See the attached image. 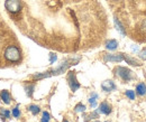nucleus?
Instances as JSON below:
<instances>
[{"label":"nucleus","instance_id":"4","mask_svg":"<svg viewBox=\"0 0 146 122\" xmlns=\"http://www.w3.org/2000/svg\"><path fill=\"white\" fill-rule=\"evenodd\" d=\"M68 82H69V85H70V88L72 90V92H75L80 87V83L76 80L75 73L72 72V71L68 73Z\"/></svg>","mask_w":146,"mask_h":122},{"label":"nucleus","instance_id":"17","mask_svg":"<svg viewBox=\"0 0 146 122\" xmlns=\"http://www.w3.org/2000/svg\"><path fill=\"white\" fill-rule=\"evenodd\" d=\"M86 105L82 104V103H79V104L75 105V107H74V111L75 112H84L86 111Z\"/></svg>","mask_w":146,"mask_h":122},{"label":"nucleus","instance_id":"6","mask_svg":"<svg viewBox=\"0 0 146 122\" xmlns=\"http://www.w3.org/2000/svg\"><path fill=\"white\" fill-rule=\"evenodd\" d=\"M101 88H102V91H104V92L110 93V92H112V91H115V90H116V84H115V82H113V81H111V80H106V81H104V82H102V84H101Z\"/></svg>","mask_w":146,"mask_h":122},{"label":"nucleus","instance_id":"8","mask_svg":"<svg viewBox=\"0 0 146 122\" xmlns=\"http://www.w3.org/2000/svg\"><path fill=\"white\" fill-rule=\"evenodd\" d=\"M105 45L108 51H116L118 47V42L116 39H108V40H106Z\"/></svg>","mask_w":146,"mask_h":122},{"label":"nucleus","instance_id":"27","mask_svg":"<svg viewBox=\"0 0 146 122\" xmlns=\"http://www.w3.org/2000/svg\"><path fill=\"white\" fill-rule=\"evenodd\" d=\"M106 122H107V121H106Z\"/></svg>","mask_w":146,"mask_h":122},{"label":"nucleus","instance_id":"1","mask_svg":"<svg viewBox=\"0 0 146 122\" xmlns=\"http://www.w3.org/2000/svg\"><path fill=\"white\" fill-rule=\"evenodd\" d=\"M5 58L11 63H18L21 59V53L17 46L10 45L5 51Z\"/></svg>","mask_w":146,"mask_h":122},{"label":"nucleus","instance_id":"11","mask_svg":"<svg viewBox=\"0 0 146 122\" xmlns=\"http://www.w3.org/2000/svg\"><path fill=\"white\" fill-rule=\"evenodd\" d=\"M0 99L3 101V103H6V104H9L10 103V100H11V96H10V94H9V92L8 91H1L0 92Z\"/></svg>","mask_w":146,"mask_h":122},{"label":"nucleus","instance_id":"13","mask_svg":"<svg viewBox=\"0 0 146 122\" xmlns=\"http://www.w3.org/2000/svg\"><path fill=\"white\" fill-rule=\"evenodd\" d=\"M123 56H124V59L127 62L128 64H130V65H134V66H139L138 62H137L135 58H131V57H129L128 55H125V54H123Z\"/></svg>","mask_w":146,"mask_h":122},{"label":"nucleus","instance_id":"25","mask_svg":"<svg viewBox=\"0 0 146 122\" xmlns=\"http://www.w3.org/2000/svg\"><path fill=\"white\" fill-rule=\"evenodd\" d=\"M63 122H69L68 120H63Z\"/></svg>","mask_w":146,"mask_h":122},{"label":"nucleus","instance_id":"26","mask_svg":"<svg viewBox=\"0 0 146 122\" xmlns=\"http://www.w3.org/2000/svg\"><path fill=\"white\" fill-rule=\"evenodd\" d=\"M96 122H99V121H96Z\"/></svg>","mask_w":146,"mask_h":122},{"label":"nucleus","instance_id":"9","mask_svg":"<svg viewBox=\"0 0 146 122\" xmlns=\"http://www.w3.org/2000/svg\"><path fill=\"white\" fill-rule=\"evenodd\" d=\"M136 94L139 96H144L146 94V85L145 83H139L136 85V90H135Z\"/></svg>","mask_w":146,"mask_h":122},{"label":"nucleus","instance_id":"15","mask_svg":"<svg viewBox=\"0 0 146 122\" xmlns=\"http://www.w3.org/2000/svg\"><path fill=\"white\" fill-rule=\"evenodd\" d=\"M34 88H35V85H34V84H27V85H25L26 94H27L28 96H32L33 93H34Z\"/></svg>","mask_w":146,"mask_h":122},{"label":"nucleus","instance_id":"16","mask_svg":"<svg viewBox=\"0 0 146 122\" xmlns=\"http://www.w3.org/2000/svg\"><path fill=\"white\" fill-rule=\"evenodd\" d=\"M28 110H29L34 115H36V114H38V113L40 112V107H39L38 105H35V104L29 105V106H28Z\"/></svg>","mask_w":146,"mask_h":122},{"label":"nucleus","instance_id":"19","mask_svg":"<svg viewBox=\"0 0 146 122\" xmlns=\"http://www.w3.org/2000/svg\"><path fill=\"white\" fill-rule=\"evenodd\" d=\"M21 115V113H20V111H19L18 106H15L14 109H13V117L14 118H19Z\"/></svg>","mask_w":146,"mask_h":122},{"label":"nucleus","instance_id":"10","mask_svg":"<svg viewBox=\"0 0 146 122\" xmlns=\"http://www.w3.org/2000/svg\"><path fill=\"white\" fill-rule=\"evenodd\" d=\"M113 24H115V27H116V29L123 36L126 35V30H125V28H124V26H123V24L118 20V18H115L113 19Z\"/></svg>","mask_w":146,"mask_h":122},{"label":"nucleus","instance_id":"5","mask_svg":"<svg viewBox=\"0 0 146 122\" xmlns=\"http://www.w3.org/2000/svg\"><path fill=\"white\" fill-rule=\"evenodd\" d=\"M104 59H105V62L120 63L124 61V56H123V54H105Z\"/></svg>","mask_w":146,"mask_h":122},{"label":"nucleus","instance_id":"3","mask_svg":"<svg viewBox=\"0 0 146 122\" xmlns=\"http://www.w3.org/2000/svg\"><path fill=\"white\" fill-rule=\"evenodd\" d=\"M113 72L116 73V75H118L124 82H129L133 80V72L124 66H117Z\"/></svg>","mask_w":146,"mask_h":122},{"label":"nucleus","instance_id":"21","mask_svg":"<svg viewBox=\"0 0 146 122\" xmlns=\"http://www.w3.org/2000/svg\"><path fill=\"white\" fill-rule=\"evenodd\" d=\"M42 119H44V120H46V121H50V119H51V114L47 112V111H44L43 112V118Z\"/></svg>","mask_w":146,"mask_h":122},{"label":"nucleus","instance_id":"22","mask_svg":"<svg viewBox=\"0 0 146 122\" xmlns=\"http://www.w3.org/2000/svg\"><path fill=\"white\" fill-rule=\"evenodd\" d=\"M1 113L5 115V118H10V112L8 110H1Z\"/></svg>","mask_w":146,"mask_h":122},{"label":"nucleus","instance_id":"18","mask_svg":"<svg viewBox=\"0 0 146 122\" xmlns=\"http://www.w3.org/2000/svg\"><path fill=\"white\" fill-rule=\"evenodd\" d=\"M125 95L129 100H135V91H133V90H127L125 92Z\"/></svg>","mask_w":146,"mask_h":122},{"label":"nucleus","instance_id":"14","mask_svg":"<svg viewBox=\"0 0 146 122\" xmlns=\"http://www.w3.org/2000/svg\"><path fill=\"white\" fill-rule=\"evenodd\" d=\"M97 99H98V94L97 93H91V96L89 98V103L91 104L92 107L97 106Z\"/></svg>","mask_w":146,"mask_h":122},{"label":"nucleus","instance_id":"24","mask_svg":"<svg viewBox=\"0 0 146 122\" xmlns=\"http://www.w3.org/2000/svg\"><path fill=\"white\" fill-rule=\"evenodd\" d=\"M142 26H143V28H144V29H145V30H146V19H145V20H144V21H143V24H142Z\"/></svg>","mask_w":146,"mask_h":122},{"label":"nucleus","instance_id":"7","mask_svg":"<svg viewBox=\"0 0 146 122\" xmlns=\"http://www.w3.org/2000/svg\"><path fill=\"white\" fill-rule=\"evenodd\" d=\"M99 112H100V113H102V114L109 115L110 113H111V106H110V105L105 101V102L100 103V105H99Z\"/></svg>","mask_w":146,"mask_h":122},{"label":"nucleus","instance_id":"12","mask_svg":"<svg viewBox=\"0 0 146 122\" xmlns=\"http://www.w3.org/2000/svg\"><path fill=\"white\" fill-rule=\"evenodd\" d=\"M50 76H52L51 71H50V72H45V73L35 74V75H33V78H34V80H42V78H46V77H50Z\"/></svg>","mask_w":146,"mask_h":122},{"label":"nucleus","instance_id":"2","mask_svg":"<svg viewBox=\"0 0 146 122\" xmlns=\"http://www.w3.org/2000/svg\"><path fill=\"white\" fill-rule=\"evenodd\" d=\"M5 8L13 15H17L21 11L23 3L20 0H6L5 2Z\"/></svg>","mask_w":146,"mask_h":122},{"label":"nucleus","instance_id":"20","mask_svg":"<svg viewBox=\"0 0 146 122\" xmlns=\"http://www.w3.org/2000/svg\"><path fill=\"white\" fill-rule=\"evenodd\" d=\"M56 61H57V55L56 54H51L50 55V63L51 64H54Z\"/></svg>","mask_w":146,"mask_h":122},{"label":"nucleus","instance_id":"23","mask_svg":"<svg viewBox=\"0 0 146 122\" xmlns=\"http://www.w3.org/2000/svg\"><path fill=\"white\" fill-rule=\"evenodd\" d=\"M141 57H142L143 59H146V48H144V49L141 52Z\"/></svg>","mask_w":146,"mask_h":122}]
</instances>
